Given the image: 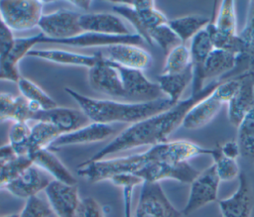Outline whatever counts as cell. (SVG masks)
Masks as SVG:
<instances>
[{
    "label": "cell",
    "instance_id": "d4e9b609",
    "mask_svg": "<svg viewBox=\"0 0 254 217\" xmlns=\"http://www.w3.org/2000/svg\"><path fill=\"white\" fill-rule=\"evenodd\" d=\"M240 55L231 51L214 48L208 54L203 65L204 82L219 79L221 75L231 71L236 66Z\"/></svg>",
    "mask_w": 254,
    "mask_h": 217
},
{
    "label": "cell",
    "instance_id": "3957f363",
    "mask_svg": "<svg viewBox=\"0 0 254 217\" xmlns=\"http://www.w3.org/2000/svg\"><path fill=\"white\" fill-rule=\"evenodd\" d=\"M239 82L240 75L235 78H224L209 95L198 101L189 110L182 126L187 130H197L211 122L222 106L231 99Z\"/></svg>",
    "mask_w": 254,
    "mask_h": 217
},
{
    "label": "cell",
    "instance_id": "9a60e30c",
    "mask_svg": "<svg viewBox=\"0 0 254 217\" xmlns=\"http://www.w3.org/2000/svg\"><path fill=\"white\" fill-rule=\"evenodd\" d=\"M189 48L190 52L192 68L190 95H195L199 93L206 85L203 80V65L208 54L214 49V45L207 30V26L190 41Z\"/></svg>",
    "mask_w": 254,
    "mask_h": 217
},
{
    "label": "cell",
    "instance_id": "6da1fadb",
    "mask_svg": "<svg viewBox=\"0 0 254 217\" xmlns=\"http://www.w3.org/2000/svg\"><path fill=\"white\" fill-rule=\"evenodd\" d=\"M224 78L212 80L195 95L181 100L172 108L151 116L142 121L131 124L121 131L106 146L96 152L87 162H94L122 151L143 146H155L168 141L169 137L183 124L189 110L198 101L209 95Z\"/></svg>",
    "mask_w": 254,
    "mask_h": 217
},
{
    "label": "cell",
    "instance_id": "603a6c76",
    "mask_svg": "<svg viewBox=\"0 0 254 217\" xmlns=\"http://www.w3.org/2000/svg\"><path fill=\"white\" fill-rule=\"evenodd\" d=\"M115 130L112 125L90 122L85 126L72 132L61 135L51 146L52 149H60L65 146L89 144L100 142L114 134Z\"/></svg>",
    "mask_w": 254,
    "mask_h": 217
},
{
    "label": "cell",
    "instance_id": "5bb4252c",
    "mask_svg": "<svg viewBox=\"0 0 254 217\" xmlns=\"http://www.w3.org/2000/svg\"><path fill=\"white\" fill-rule=\"evenodd\" d=\"M254 105V72L247 70L240 74L239 85L227 103V118L237 128Z\"/></svg>",
    "mask_w": 254,
    "mask_h": 217
},
{
    "label": "cell",
    "instance_id": "4316f807",
    "mask_svg": "<svg viewBox=\"0 0 254 217\" xmlns=\"http://www.w3.org/2000/svg\"><path fill=\"white\" fill-rule=\"evenodd\" d=\"M210 22V19L204 15L189 14L169 20L168 24L177 34L183 44L190 41L197 33L203 30Z\"/></svg>",
    "mask_w": 254,
    "mask_h": 217
},
{
    "label": "cell",
    "instance_id": "7402d4cb",
    "mask_svg": "<svg viewBox=\"0 0 254 217\" xmlns=\"http://www.w3.org/2000/svg\"><path fill=\"white\" fill-rule=\"evenodd\" d=\"M27 56L40 58L58 64L82 66L90 69L99 61L102 56V52H98L93 54H84L61 49H33Z\"/></svg>",
    "mask_w": 254,
    "mask_h": 217
},
{
    "label": "cell",
    "instance_id": "f35d334b",
    "mask_svg": "<svg viewBox=\"0 0 254 217\" xmlns=\"http://www.w3.org/2000/svg\"><path fill=\"white\" fill-rule=\"evenodd\" d=\"M17 96L8 92H0V123L14 121Z\"/></svg>",
    "mask_w": 254,
    "mask_h": 217
},
{
    "label": "cell",
    "instance_id": "ab89813d",
    "mask_svg": "<svg viewBox=\"0 0 254 217\" xmlns=\"http://www.w3.org/2000/svg\"><path fill=\"white\" fill-rule=\"evenodd\" d=\"M15 39L13 31L6 25L0 15V59L4 58L10 52Z\"/></svg>",
    "mask_w": 254,
    "mask_h": 217
},
{
    "label": "cell",
    "instance_id": "d590c367",
    "mask_svg": "<svg viewBox=\"0 0 254 217\" xmlns=\"http://www.w3.org/2000/svg\"><path fill=\"white\" fill-rule=\"evenodd\" d=\"M52 213L49 203L36 195L26 200L18 217H49Z\"/></svg>",
    "mask_w": 254,
    "mask_h": 217
},
{
    "label": "cell",
    "instance_id": "7a4b0ae2",
    "mask_svg": "<svg viewBox=\"0 0 254 217\" xmlns=\"http://www.w3.org/2000/svg\"><path fill=\"white\" fill-rule=\"evenodd\" d=\"M64 90L78 104L79 109L89 121L102 124L128 123L131 125L174 106L167 97L148 102H121L91 98L68 87H65Z\"/></svg>",
    "mask_w": 254,
    "mask_h": 217
},
{
    "label": "cell",
    "instance_id": "5b68a950",
    "mask_svg": "<svg viewBox=\"0 0 254 217\" xmlns=\"http://www.w3.org/2000/svg\"><path fill=\"white\" fill-rule=\"evenodd\" d=\"M113 12L127 20L145 43L150 45V32L169 22L166 15L156 8L154 1H131L116 2L113 5Z\"/></svg>",
    "mask_w": 254,
    "mask_h": 217
},
{
    "label": "cell",
    "instance_id": "30bf717a",
    "mask_svg": "<svg viewBox=\"0 0 254 217\" xmlns=\"http://www.w3.org/2000/svg\"><path fill=\"white\" fill-rule=\"evenodd\" d=\"M200 171L194 168L189 162L171 163L156 162L146 164L135 173L144 182H157L172 179L182 183H190Z\"/></svg>",
    "mask_w": 254,
    "mask_h": 217
},
{
    "label": "cell",
    "instance_id": "ee69618b",
    "mask_svg": "<svg viewBox=\"0 0 254 217\" xmlns=\"http://www.w3.org/2000/svg\"><path fill=\"white\" fill-rule=\"evenodd\" d=\"M69 3L71 5H73L74 7L78 8V9H82L84 11H87L91 5L90 1H71Z\"/></svg>",
    "mask_w": 254,
    "mask_h": 217
},
{
    "label": "cell",
    "instance_id": "ac0fdd59",
    "mask_svg": "<svg viewBox=\"0 0 254 217\" xmlns=\"http://www.w3.org/2000/svg\"><path fill=\"white\" fill-rule=\"evenodd\" d=\"M239 185L228 197L218 200L221 217H251L253 210V194L245 173L239 174Z\"/></svg>",
    "mask_w": 254,
    "mask_h": 217
},
{
    "label": "cell",
    "instance_id": "8fae6325",
    "mask_svg": "<svg viewBox=\"0 0 254 217\" xmlns=\"http://www.w3.org/2000/svg\"><path fill=\"white\" fill-rule=\"evenodd\" d=\"M117 65V64H116ZM125 99L131 102H148L166 97L157 82L148 79L142 70L117 65Z\"/></svg>",
    "mask_w": 254,
    "mask_h": 217
},
{
    "label": "cell",
    "instance_id": "2e32d148",
    "mask_svg": "<svg viewBox=\"0 0 254 217\" xmlns=\"http://www.w3.org/2000/svg\"><path fill=\"white\" fill-rule=\"evenodd\" d=\"M50 181L41 168L31 164L10 180L4 188L13 196L27 200L45 190Z\"/></svg>",
    "mask_w": 254,
    "mask_h": 217
},
{
    "label": "cell",
    "instance_id": "ba28073f",
    "mask_svg": "<svg viewBox=\"0 0 254 217\" xmlns=\"http://www.w3.org/2000/svg\"><path fill=\"white\" fill-rule=\"evenodd\" d=\"M43 1H0V15L12 31H28L39 26Z\"/></svg>",
    "mask_w": 254,
    "mask_h": 217
},
{
    "label": "cell",
    "instance_id": "44dd1931",
    "mask_svg": "<svg viewBox=\"0 0 254 217\" xmlns=\"http://www.w3.org/2000/svg\"><path fill=\"white\" fill-rule=\"evenodd\" d=\"M33 120L52 124L62 135L72 132L89 123V119L80 109L61 106L49 110H42L34 116Z\"/></svg>",
    "mask_w": 254,
    "mask_h": 217
},
{
    "label": "cell",
    "instance_id": "4fadbf2b",
    "mask_svg": "<svg viewBox=\"0 0 254 217\" xmlns=\"http://www.w3.org/2000/svg\"><path fill=\"white\" fill-rule=\"evenodd\" d=\"M88 81L90 86L97 92L125 99L117 65L105 58L103 53L96 65L88 69Z\"/></svg>",
    "mask_w": 254,
    "mask_h": 217
},
{
    "label": "cell",
    "instance_id": "52a82bcc",
    "mask_svg": "<svg viewBox=\"0 0 254 217\" xmlns=\"http://www.w3.org/2000/svg\"><path fill=\"white\" fill-rule=\"evenodd\" d=\"M220 182L213 163L200 171L190 182L188 200L182 210L183 216L190 215L205 205L215 202Z\"/></svg>",
    "mask_w": 254,
    "mask_h": 217
},
{
    "label": "cell",
    "instance_id": "f546056e",
    "mask_svg": "<svg viewBox=\"0 0 254 217\" xmlns=\"http://www.w3.org/2000/svg\"><path fill=\"white\" fill-rule=\"evenodd\" d=\"M191 66L190 52L187 44H180L173 48L166 56L162 74L180 73Z\"/></svg>",
    "mask_w": 254,
    "mask_h": 217
},
{
    "label": "cell",
    "instance_id": "8992f818",
    "mask_svg": "<svg viewBox=\"0 0 254 217\" xmlns=\"http://www.w3.org/2000/svg\"><path fill=\"white\" fill-rule=\"evenodd\" d=\"M80 14L64 8L43 14L38 26L42 33L41 44H55L83 33L79 26Z\"/></svg>",
    "mask_w": 254,
    "mask_h": 217
},
{
    "label": "cell",
    "instance_id": "1f68e13d",
    "mask_svg": "<svg viewBox=\"0 0 254 217\" xmlns=\"http://www.w3.org/2000/svg\"><path fill=\"white\" fill-rule=\"evenodd\" d=\"M31 135V127L27 122H15L8 133V145L15 156L28 157V143Z\"/></svg>",
    "mask_w": 254,
    "mask_h": 217
},
{
    "label": "cell",
    "instance_id": "b9f144b4",
    "mask_svg": "<svg viewBox=\"0 0 254 217\" xmlns=\"http://www.w3.org/2000/svg\"><path fill=\"white\" fill-rule=\"evenodd\" d=\"M217 146L220 153L228 159L237 161V159L241 156L239 145L235 140H229L222 144H218Z\"/></svg>",
    "mask_w": 254,
    "mask_h": 217
},
{
    "label": "cell",
    "instance_id": "60d3db41",
    "mask_svg": "<svg viewBox=\"0 0 254 217\" xmlns=\"http://www.w3.org/2000/svg\"><path fill=\"white\" fill-rule=\"evenodd\" d=\"M109 181H111L114 185L119 186L121 188L126 187V186H133L136 187L139 184H143V181L135 174L132 173H124L120 175H116L112 177Z\"/></svg>",
    "mask_w": 254,
    "mask_h": 217
},
{
    "label": "cell",
    "instance_id": "836d02e7",
    "mask_svg": "<svg viewBox=\"0 0 254 217\" xmlns=\"http://www.w3.org/2000/svg\"><path fill=\"white\" fill-rule=\"evenodd\" d=\"M210 157L213 160L212 163L215 166L220 181H230L239 176L240 168L237 161L224 157L220 153L217 145L215 148H212Z\"/></svg>",
    "mask_w": 254,
    "mask_h": 217
},
{
    "label": "cell",
    "instance_id": "7bdbcfd3",
    "mask_svg": "<svg viewBox=\"0 0 254 217\" xmlns=\"http://www.w3.org/2000/svg\"><path fill=\"white\" fill-rule=\"evenodd\" d=\"M133 186H126L122 188L123 191V206H124V217H133L132 215V194Z\"/></svg>",
    "mask_w": 254,
    "mask_h": 217
},
{
    "label": "cell",
    "instance_id": "cb8c5ba5",
    "mask_svg": "<svg viewBox=\"0 0 254 217\" xmlns=\"http://www.w3.org/2000/svg\"><path fill=\"white\" fill-rule=\"evenodd\" d=\"M28 157L32 161L33 164L52 175L55 180H59L67 184H76V178L73 176V174L49 149L37 151Z\"/></svg>",
    "mask_w": 254,
    "mask_h": 217
},
{
    "label": "cell",
    "instance_id": "e0dca14e",
    "mask_svg": "<svg viewBox=\"0 0 254 217\" xmlns=\"http://www.w3.org/2000/svg\"><path fill=\"white\" fill-rule=\"evenodd\" d=\"M79 26L83 33H94L107 36H128L133 33L115 13L94 12L81 13Z\"/></svg>",
    "mask_w": 254,
    "mask_h": 217
},
{
    "label": "cell",
    "instance_id": "d6a6232c",
    "mask_svg": "<svg viewBox=\"0 0 254 217\" xmlns=\"http://www.w3.org/2000/svg\"><path fill=\"white\" fill-rule=\"evenodd\" d=\"M31 164L33 163L27 156H13L0 159V187L4 188L10 180Z\"/></svg>",
    "mask_w": 254,
    "mask_h": 217
},
{
    "label": "cell",
    "instance_id": "d6986e66",
    "mask_svg": "<svg viewBox=\"0 0 254 217\" xmlns=\"http://www.w3.org/2000/svg\"><path fill=\"white\" fill-rule=\"evenodd\" d=\"M105 49V58L122 67L144 70L151 65L152 55L139 45L116 44Z\"/></svg>",
    "mask_w": 254,
    "mask_h": 217
},
{
    "label": "cell",
    "instance_id": "74e56055",
    "mask_svg": "<svg viewBox=\"0 0 254 217\" xmlns=\"http://www.w3.org/2000/svg\"><path fill=\"white\" fill-rule=\"evenodd\" d=\"M74 217H104V212L96 199L85 197L80 200Z\"/></svg>",
    "mask_w": 254,
    "mask_h": 217
},
{
    "label": "cell",
    "instance_id": "484cf974",
    "mask_svg": "<svg viewBox=\"0 0 254 217\" xmlns=\"http://www.w3.org/2000/svg\"><path fill=\"white\" fill-rule=\"evenodd\" d=\"M163 94L175 105L181 101L186 88L192 82V68L190 66L183 72L159 74L156 81Z\"/></svg>",
    "mask_w": 254,
    "mask_h": 217
},
{
    "label": "cell",
    "instance_id": "7c38bea8",
    "mask_svg": "<svg viewBox=\"0 0 254 217\" xmlns=\"http://www.w3.org/2000/svg\"><path fill=\"white\" fill-rule=\"evenodd\" d=\"M44 191L47 202L57 217H74L81 200L76 184L53 179Z\"/></svg>",
    "mask_w": 254,
    "mask_h": 217
},
{
    "label": "cell",
    "instance_id": "83f0119b",
    "mask_svg": "<svg viewBox=\"0 0 254 217\" xmlns=\"http://www.w3.org/2000/svg\"><path fill=\"white\" fill-rule=\"evenodd\" d=\"M62 135V133L52 124L36 121L31 127V135L28 143V156L37 151L48 149Z\"/></svg>",
    "mask_w": 254,
    "mask_h": 217
},
{
    "label": "cell",
    "instance_id": "ffe728a7",
    "mask_svg": "<svg viewBox=\"0 0 254 217\" xmlns=\"http://www.w3.org/2000/svg\"><path fill=\"white\" fill-rule=\"evenodd\" d=\"M41 40L42 33L31 37L16 38L10 52L4 58L0 59V80L5 79L17 83L22 76L19 71V62L28 55L34 47L41 44Z\"/></svg>",
    "mask_w": 254,
    "mask_h": 217
},
{
    "label": "cell",
    "instance_id": "9c48e42d",
    "mask_svg": "<svg viewBox=\"0 0 254 217\" xmlns=\"http://www.w3.org/2000/svg\"><path fill=\"white\" fill-rule=\"evenodd\" d=\"M133 217H183L168 199L160 183L144 182Z\"/></svg>",
    "mask_w": 254,
    "mask_h": 217
},
{
    "label": "cell",
    "instance_id": "4dcf8cb0",
    "mask_svg": "<svg viewBox=\"0 0 254 217\" xmlns=\"http://www.w3.org/2000/svg\"><path fill=\"white\" fill-rule=\"evenodd\" d=\"M237 143L241 156L254 160V105L237 127Z\"/></svg>",
    "mask_w": 254,
    "mask_h": 217
},
{
    "label": "cell",
    "instance_id": "bcb514c9",
    "mask_svg": "<svg viewBox=\"0 0 254 217\" xmlns=\"http://www.w3.org/2000/svg\"><path fill=\"white\" fill-rule=\"evenodd\" d=\"M253 162H254V160H253Z\"/></svg>",
    "mask_w": 254,
    "mask_h": 217
},
{
    "label": "cell",
    "instance_id": "277c9868",
    "mask_svg": "<svg viewBox=\"0 0 254 217\" xmlns=\"http://www.w3.org/2000/svg\"><path fill=\"white\" fill-rule=\"evenodd\" d=\"M214 48L244 54V46L237 31L234 1H220L215 4L213 17L207 25Z\"/></svg>",
    "mask_w": 254,
    "mask_h": 217
},
{
    "label": "cell",
    "instance_id": "e575fe53",
    "mask_svg": "<svg viewBox=\"0 0 254 217\" xmlns=\"http://www.w3.org/2000/svg\"><path fill=\"white\" fill-rule=\"evenodd\" d=\"M150 45L156 44L159 46L166 54L176 46L182 44V41L177 34L171 29L169 24L161 25L153 29L149 34Z\"/></svg>",
    "mask_w": 254,
    "mask_h": 217
},
{
    "label": "cell",
    "instance_id": "8d00e7d4",
    "mask_svg": "<svg viewBox=\"0 0 254 217\" xmlns=\"http://www.w3.org/2000/svg\"><path fill=\"white\" fill-rule=\"evenodd\" d=\"M239 37L244 46V54H254V1L249 2L246 22Z\"/></svg>",
    "mask_w": 254,
    "mask_h": 217
},
{
    "label": "cell",
    "instance_id": "f6af8a7d",
    "mask_svg": "<svg viewBox=\"0 0 254 217\" xmlns=\"http://www.w3.org/2000/svg\"><path fill=\"white\" fill-rule=\"evenodd\" d=\"M2 217H18V214H10V215H6V216H2Z\"/></svg>",
    "mask_w": 254,
    "mask_h": 217
},
{
    "label": "cell",
    "instance_id": "f1b7e54d",
    "mask_svg": "<svg viewBox=\"0 0 254 217\" xmlns=\"http://www.w3.org/2000/svg\"><path fill=\"white\" fill-rule=\"evenodd\" d=\"M17 85L21 95L26 98L29 103L38 106L41 110H49L58 106L57 102L32 80L21 76L17 81Z\"/></svg>",
    "mask_w": 254,
    "mask_h": 217
}]
</instances>
